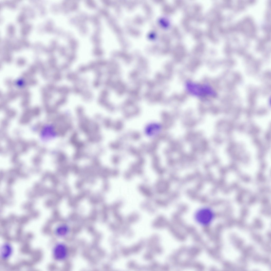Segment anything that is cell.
<instances>
[{"instance_id": "1", "label": "cell", "mask_w": 271, "mask_h": 271, "mask_svg": "<svg viewBox=\"0 0 271 271\" xmlns=\"http://www.w3.org/2000/svg\"><path fill=\"white\" fill-rule=\"evenodd\" d=\"M185 88L190 94L199 97H213L216 95L215 92L211 87L205 84L187 82L186 83Z\"/></svg>"}, {"instance_id": "2", "label": "cell", "mask_w": 271, "mask_h": 271, "mask_svg": "<svg viewBox=\"0 0 271 271\" xmlns=\"http://www.w3.org/2000/svg\"><path fill=\"white\" fill-rule=\"evenodd\" d=\"M214 213L210 209L204 207L198 210L195 214L196 220L200 224L206 225L209 224L214 218Z\"/></svg>"}, {"instance_id": "3", "label": "cell", "mask_w": 271, "mask_h": 271, "mask_svg": "<svg viewBox=\"0 0 271 271\" xmlns=\"http://www.w3.org/2000/svg\"><path fill=\"white\" fill-rule=\"evenodd\" d=\"M67 254V250L65 246L62 244H59L56 246L53 251V254L55 258L60 260L64 259Z\"/></svg>"}, {"instance_id": "4", "label": "cell", "mask_w": 271, "mask_h": 271, "mask_svg": "<svg viewBox=\"0 0 271 271\" xmlns=\"http://www.w3.org/2000/svg\"><path fill=\"white\" fill-rule=\"evenodd\" d=\"M12 252V248L8 243H4L1 247L0 255L3 259H5L8 258L11 255Z\"/></svg>"}, {"instance_id": "5", "label": "cell", "mask_w": 271, "mask_h": 271, "mask_svg": "<svg viewBox=\"0 0 271 271\" xmlns=\"http://www.w3.org/2000/svg\"><path fill=\"white\" fill-rule=\"evenodd\" d=\"M68 231V227L65 225H62L57 228L55 230V233L57 235L62 236L66 235Z\"/></svg>"}, {"instance_id": "6", "label": "cell", "mask_w": 271, "mask_h": 271, "mask_svg": "<svg viewBox=\"0 0 271 271\" xmlns=\"http://www.w3.org/2000/svg\"><path fill=\"white\" fill-rule=\"evenodd\" d=\"M51 128L50 126H46L44 128L42 132V137L45 139H49L52 134Z\"/></svg>"}]
</instances>
